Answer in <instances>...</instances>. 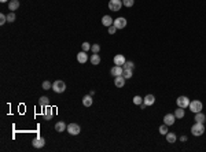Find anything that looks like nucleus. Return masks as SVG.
I'll use <instances>...</instances> for the list:
<instances>
[{
    "label": "nucleus",
    "mask_w": 206,
    "mask_h": 152,
    "mask_svg": "<svg viewBox=\"0 0 206 152\" xmlns=\"http://www.w3.org/2000/svg\"><path fill=\"white\" fill-rule=\"evenodd\" d=\"M191 133H192L194 136H202L203 133H205V123H198L195 122L191 127Z\"/></svg>",
    "instance_id": "f257e3e1"
},
{
    "label": "nucleus",
    "mask_w": 206,
    "mask_h": 152,
    "mask_svg": "<svg viewBox=\"0 0 206 152\" xmlns=\"http://www.w3.org/2000/svg\"><path fill=\"white\" fill-rule=\"evenodd\" d=\"M52 91L55 93H63L66 91V84H65L62 80H56V81L52 84Z\"/></svg>",
    "instance_id": "f03ea898"
},
{
    "label": "nucleus",
    "mask_w": 206,
    "mask_h": 152,
    "mask_svg": "<svg viewBox=\"0 0 206 152\" xmlns=\"http://www.w3.org/2000/svg\"><path fill=\"white\" fill-rule=\"evenodd\" d=\"M123 7V0H110L109 1V8L110 11H114V13H118Z\"/></svg>",
    "instance_id": "7ed1b4c3"
},
{
    "label": "nucleus",
    "mask_w": 206,
    "mask_h": 152,
    "mask_svg": "<svg viewBox=\"0 0 206 152\" xmlns=\"http://www.w3.org/2000/svg\"><path fill=\"white\" fill-rule=\"evenodd\" d=\"M66 130H68L69 134H71V136H77V134H80L81 127H80V125H77V123H69Z\"/></svg>",
    "instance_id": "20e7f679"
},
{
    "label": "nucleus",
    "mask_w": 206,
    "mask_h": 152,
    "mask_svg": "<svg viewBox=\"0 0 206 152\" xmlns=\"http://www.w3.org/2000/svg\"><path fill=\"white\" fill-rule=\"evenodd\" d=\"M202 103H201L199 100H194V101H190V106H188V108H190L191 111H192L194 114L199 113V111H202Z\"/></svg>",
    "instance_id": "39448f33"
},
{
    "label": "nucleus",
    "mask_w": 206,
    "mask_h": 152,
    "mask_svg": "<svg viewBox=\"0 0 206 152\" xmlns=\"http://www.w3.org/2000/svg\"><path fill=\"white\" fill-rule=\"evenodd\" d=\"M52 110H54V108L51 107V104L43 108V117H44L45 121H51L52 119V117H54V111Z\"/></svg>",
    "instance_id": "423d86ee"
},
{
    "label": "nucleus",
    "mask_w": 206,
    "mask_h": 152,
    "mask_svg": "<svg viewBox=\"0 0 206 152\" xmlns=\"http://www.w3.org/2000/svg\"><path fill=\"white\" fill-rule=\"evenodd\" d=\"M177 107H181V108H187V107L190 106V99L187 96H179L177 97Z\"/></svg>",
    "instance_id": "0eeeda50"
},
{
    "label": "nucleus",
    "mask_w": 206,
    "mask_h": 152,
    "mask_svg": "<svg viewBox=\"0 0 206 152\" xmlns=\"http://www.w3.org/2000/svg\"><path fill=\"white\" fill-rule=\"evenodd\" d=\"M114 26H116L117 29H124L126 26V19L124 18V16H120V18H117V19H114Z\"/></svg>",
    "instance_id": "6e6552de"
},
{
    "label": "nucleus",
    "mask_w": 206,
    "mask_h": 152,
    "mask_svg": "<svg viewBox=\"0 0 206 152\" xmlns=\"http://www.w3.org/2000/svg\"><path fill=\"white\" fill-rule=\"evenodd\" d=\"M32 145L35 147V148H43V147L45 145V140L43 139V137H36V139H33L32 141Z\"/></svg>",
    "instance_id": "1a4fd4ad"
},
{
    "label": "nucleus",
    "mask_w": 206,
    "mask_h": 152,
    "mask_svg": "<svg viewBox=\"0 0 206 152\" xmlns=\"http://www.w3.org/2000/svg\"><path fill=\"white\" fill-rule=\"evenodd\" d=\"M123 71H124V69H123V66H114L111 70H110V74L113 75V77H120V75H123Z\"/></svg>",
    "instance_id": "9d476101"
},
{
    "label": "nucleus",
    "mask_w": 206,
    "mask_h": 152,
    "mask_svg": "<svg viewBox=\"0 0 206 152\" xmlns=\"http://www.w3.org/2000/svg\"><path fill=\"white\" fill-rule=\"evenodd\" d=\"M174 119H176V117H174V114H166L164 117V123L165 125H168V126H172L174 123Z\"/></svg>",
    "instance_id": "9b49d317"
},
{
    "label": "nucleus",
    "mask_w": 206,
    "mask_h": 152,
    "mask_svg": "<svg viewBox=\"0 0 206 152\" xmlns=\"http://www.w3.org/2000/svg\"><path fill=\"white\" fill-rule=\"evenodd\" d=\"M114 65H117V66H124V63H125V56L124 55H121V54H118V55H116L114 56Z\"/></svg>",
    "instance_id": "f8f14e48"
},
{
    "label": "nucleus",
    "mask_w": 206,
    "mask_h": 152,
    "mask_svg": "<svg viewBox=\"0 0 206 152\" xmlns=\"http://www.w3.org/2000/svg\"><path fill=\"white\" fill-rule=\"evenodd\" d=\"M143 103L146 104V106H153V104L155 103V96L154 95H147V96L143 97Z\"/></svg>",
    "instance_id": "ddd939ff"
},
{
    "label": "nucleus",
    "mask_w": 206,
    "mask_h": 152,
    "mask_svg": "<svg viewBox=\"0 0 206 152\" xmlns=\"http://www.w3.org/2000/svg\"><path fill=\"white\" fill-rule=\"evenodd\" d=\"M77 60H78V63H87V60H88V55H87V52L85 51H81V52H78L77 54Z\"/></svg>",
    "instance_id": "4468645a"
},
{
    "label": "nucleus",
    "mask_w": 206,
    "mask_h": 152,
    "mask_svg": "<svg viewBox=\"0 0 206 152\" xmlns=\"http://www.w3.org/2000/svg\"><path fill=\"white\" fill-rule=\"evenodd\" d=\"M68 129V126H66V123L63 122V121H59V122H56L55 123V130L58 133H62V132H65V130Z\"/></svg>",
    "instance_id": "2eb2a0df"
},
{
    "label": "nucleus",
    "mask_w": 206,
    "mask_h": 152,
    "mask_svg": "<svg viewBox=\"0 0 206 152\" xmlns=\"http://www.w3.org/2000/svg\"><path fill=\"white\" fill-rule=\"evenodd\" d=\"M114 85H116L117 88H124V85H125V78H124L123 75L114 77Z\"/></svg>",
    "instance_id": "dca6fc26"
},
{
    "label": "nucleus",
    "mask_w": 206,
    "mask_h": 152,
    "mask_svg": "<svg viewBox=\"0 0 206 152\" xmlns=\"http://www.w3.org/2000/svg\"><path fill=\"white\" fill-rule=\"evenodd\" d=\"M113 23H114V19L110 15H105L102 18V25L103 26H107V28H109V26H111Z\"/></svg>",
    "instance_id": "f3484780"
},
{
    "label": "nucleus",
    "mask_w": 206,
    "mask_h": 152,
    "mask_svg": "<svg viewBox=\"0 0 206 152\" xmlns=\"http://www.w3.org/2000/svg\"><path fill=\"white\" fill-rule=\"evenodd\" d=\"M194 121H195V122H198V123H205L206 122V115L199 111V113L195 114V118H194Z\"/></svg>",
    "instance_id": "a211bd4d"
},
{
    "label": "nucleus",
    "mask_w": 206,
    "mask_h": 152,
    "mask_svg": "<svg viewBox=\"0 0 206 152\" xmlns=\"http://www.w3.org/2000/svg\"><path fill=\"white\" fill-rule=\"evenodd\" d=\"M8 8H10V11H17L20 8V0H10L8 1Z\"/></svg>",
    "instance_id": "6ab92c4d"
},
{
    "label": "nucleus",
    "mask_w": 206,
    "mask_h": 152,
    "mask_svg": "<svg viewBox=\"0 0 206 152\" xmlns=\"http://www.w3.org/2000/svg\"><path fill=\"white\" fill-rule=\"evenodd\" d=\"M92 103H93V100H92V95H87V96H84L83 97V104L85 107H91L92 106Z\"/></svg>",
    "instance_id": "aec40b11"
},
{
    "label": "nucleus",
    "mask_w": 206,
    "mask_h": 152,
    "mask_svg": "<svg viewBox=\"0 0 206 152\" xmlns=\"http://www.w3.org/2000/svg\"><path fill=\"white\" fill-rule=\"evenodd\" d=\"M39 106L41 107V108H44V107L50 106V99L47 96H41L39 99Z\"/></svg>",
    "instance_id": "412c9836"
},
{
    "label": "nucleus",
    "mask_w": 206,
    "mask_h": 152,
    "mask_svg": "<svg viewBox=\"0 0 206 152\" xmlns=\"http://www.w3.org/2000/svg\"><path fill=\"white\" fill-rule=\"evenodd\" d=\"M89 60H91V63H92V66H98L100 63V56L98 55V54H93Z\"/></svg>",
    "instance_id": "4be33fe9"
},
{
    "label": "nucleus",
    "mask_w": 206,
    "mask_h": 152,
    "mask_svg": "<svg viewBox=\"0 0 206 152\" xmlns=\"http://www.w3.org/2000/svg\"><path fill=\"white\" fill-rule=\"evenodd\" d=\"M176 140H177V136L174 134V133H169V132H168V134H166V141L168 142L173 144V142H176Z\"/></svg>",
    "instance_id": "5701e85b"
},
{
    "label": "nucleus",
    "mask_w": 206,
    "mask_h": 152,
    "mask_svg": "<svg viewBox=\"0 0 206 152\" xmlns=\"http://www.w3.org/2000/svg\"><path fill=\"white\" fill-rule=\"evenodd\" d=\"M174 117H176L177 119H181V118H184V108L179 107L177 110H174Z\"/></svg>",
    "instance_id": "b1692460"
},
{
    "label": "nucleus",
    "mask_w": 206,
    "mask_h": 152,
    "mask_svg": "<svg viewBox=\"0 0 206 152\" xmlns=\"http://www.w3.org/2000/svg\"><path fill=\"white\" fill-rule=\"evenodd\" d=\"M124 69V67H123ZM133 75V71H132V69H124V71H123V77L125 78H131Z\"/></svg>",
    "instance_id": "393cba45"
},
{
    "label": "nucleus",
    "mask_w": 206,
    "mask_h": 152,
    "mask_svg": "<svg viewBox=\"0 0 206 152\" xmlns=\"http://www.w3.org/2000/svg\"><path fill=\"white\" fill-rule=\"evenodd\" d=\"M15 18L17 16H15V13H14V11H11V13L7 14V22L8 23H13L14 21H15Z\"/></svg>",
    "instance_id": "a878e982"
},
{
    "label": "nucleus",
    "mask_w": 206,
    "mask_h": 152,
    "mask_svg": "<svg viewBox=\"0 0 206 152\" xmlns=\"http://www.w3.org/2000/svg\"><path fill=\"white\" fill-rule=\"evenodd\" d=\"M159 133H161V134H164V136H166L168 134V125H161V126H159Z\"/></svg>",
    "instance_id": "bb28decb"
},
{
    "label": "nucleus",
    "mask_w": 206,
    "mask_h": 152,
    "mask_svg": "<svg viewBox=\"0 0 206 152\" xmlns=\"http://www.w3.org/2000/svg\"><path fill=\"white\" fill-rule=\"evenodd\" d=\"M123 67L124 69H132V70H133V67H135V63H133V62H131V60H126L125 63H124Z\"/></svg>",
    "instance_id": "cd10ccee"
},
{
    "label": "nucleus",
    "mask_w": 206,
    "mask_h": 152,
    "mask_svg": "<svg viewBox=\"0 0 206 152\" xmlns=\"http://www.w3.org/2000/svg\"><path fill=\"white\" fill-rule=\"evenodd\" d=\"M133 4H135V0H123V6H125V7H132Z\"/></svg>",
    "instance_id": "c85d7f7f"
},
{
    "label": "nucleus",
    "mask_w": 206,
    "mask_h": 152,
    "mask_svg": "<svg viewBox=\"0 0 206 152\" xmlns=\"http://www.w3.org/2000/svg\"><path fill=\"white\" fill-rule=\"evenodd\" d=\"M91 51H92L93 54H99L100 45H99V44H93V45H91Z\"/></svg>",
    "instance_id": "c756f323"
},
{
    "label": "nucleus",
    "mask_w": 206,
    "mask_h": 152,
    "mask_svg": "<svg viewBox=\"0 0 206 152\" xmlns=\"http://www.w3.org/2000/svg\"><path fill=\"white\" fill-rule=\"evenodd\" d=\"M81 48H83V51H85V52H88L91 49V44L89 42H83V44H81Z\"/></svg>",
    "instance_id": "7c9ffc66"
},
{
    "label": "nucleus",
    "mask_w": 206,
    "mask_h": 152,
    "mask_svg": "<svg viewBox=\"0 0 206 152\" xmlns=\"http://www.w3.org/2000/svg\"><path fill=\"white\" fill-rule=\"evenodd\" d=\"M133 103H135L136 106H140V104L143 103V97H140V96H135V97H133Z\"/></svg>",
    "instance_id": "2f4dec72"
},
{
    "label": "nucleus",
    "mask_w": 206,
    "mask_h": 152,
    "mask_svg": "<svg viewBox=\"0 0 206 152\" xmlns=\"http://www.w3.org/2000/svg\"><path fill=\"white\" fill-rule=\"evenodd\" d=\"M41 86H43V89H45V91H48V89H51V88H52V84H51L50 81H44V82H43Z\"/></svg>",
    "instance_id": "473e14b6"
},
{
    "label": "nucleus",
    "mask_w": 206,
    "mask_h": 152,
    "mask_svg": "<svg viewBox=\"0 0 206 152\" xmlns=\"http://www.w3.org/2000/svg\"><path fill=\"white\" fill-rule=\"evenodd\" d=\"M117 28L114 25H111V26H109V34H116V32H117Z\"/></svg>",
    "instance_id": "72a5a7b5"
},
{
    "label": "nucleus",
    "mask_w": 206,
    "mask_h": 152,
    "mask_svg": "<svg viewBox=\"0 0 206 152\" xmlns=\"http://www.w3.org/2000/svg\"><path fill=\"white\" fill-rule=\"evenodd\" d=\"M7 22V15L4 14H0V25H4Z\"/></svg>",
    "instance_id": "f704fd0d"
},
{
    "label": "nucleus",
    "mask_w": 206,
    "mask_h": 152,
    "mask_svg": "<svg viewBox=\"0 0 206 152\" xmlns=\"http://www.w3.org/2000/svg\"><path fill=\"white\" fill-rule=\"evenodd\" d=\"M180 141H183V142L187 141V136H181V137H180Z\"/></svg>",
    "instance_id": "c9c22d12"
},
{
    "label": "nucleus",
    "mask_w": 206,
    "mask_h": 152,
    "mask_svg": "<svg viewBox=\"0 0 206 152\" xmlns=\"http://www.w3.org/2000/svg\"><path fill=\"white\" fill-rule=\"evenodd\" d=\"M0 1H2V3H6V1H8V0H0Z\"/></svg>",
    "instance_id": "e433bc0d"
}]
</instances>
